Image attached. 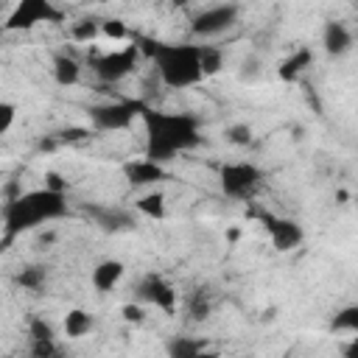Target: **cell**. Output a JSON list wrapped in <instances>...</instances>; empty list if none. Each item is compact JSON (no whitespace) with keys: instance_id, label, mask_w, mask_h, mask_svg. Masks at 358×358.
I'll list each match as a JSON object with an SVG mask.
<instances>
[{"instance_id":"1","label":"cell","mask_w":358,"mask_h":358,"mask_svg":"<svg viewBox=\"0 0 358 358\" xmlns=\"http://www.w3.org/2000/svg\"><path fill=\"white\" fill-rule=\"evenodd\" d=\"M140 117L145 126V159L165 165L176 159L182 151H190L201 143V129L196 115L159 112L154 106H145Z\"/></svg>"},{"instance_id":"2","label":"cell","mask_w":358,"mask_h":358,"mask_svg":"<svg viewBox=\"0 0 358 358\" xmlns=\"http://www.w3.org/2000/svg\"><path fill=\"white\" fill-rule=\"evenodd\" d=\"M64 215H67V196H64V193L48 190V187L20 193L17 199H11V201L3 204L0 221H3L6 241H3L0 252H3L6 243H11L17 235H22V232H28V229H36V227H42V224H48V221L64 218Z\"/></svg>"},{"instance_id":"3","label":"cell","mask_w":358,"mask_h":358,"mask_svg":"<svg viewBox=\"0 0 358 358\" xmlns=\"http://www.w3.org/2000/svg\"><path fill=\"white\" fill-rule=\"evenodd\" d=\"M134 45L140 48V53L143 50L148 53V59L154 62L157 78L171 90H187L204 78L201 64H199V45L154 42V39H140V36H134Z\"/></svg>"},{"instance_id":"4","label":"cell","mask_w":358,"mask_h":358,"mask_svg":"<svg viewBox=\"0 0 358 358\" xmlns=\"http://www.w3.org/2000/svg\"><path fill=\"white\" fill-rule=\"evenodd\" d=\"M148 103L140 98H126V101H106V103H95L87 109L92 129L98 131H120L129 129L134 123V117H140V112Z\"/></svg>"},{"instance_id":"5","label":"cell","mask_w":358,"mask_h":358,"mask_svg":"<svg viewBox=\"0 0 358 358\" xmlns=\"http://www.w3.org/2000/svg\"><path fill=\"white\" fill-rule=\"evenodd\" d=\"M62 8L53 6V0H14V8L8 11L3 28L6 31H31L42 22H62Z\"/></svg>"},{"instance_id":"6","label":"cell","mask_w":358,"mask_h":358,"mask_svg":"<svg viewBox=\"0 0 358 358\" xmlns=\"http://www.w3.org/2000/svg\"><path fill=\"white\" fill-rule=\"evenodd\" d=\"M263 182V171L252 162H227L218 171V185L229 199H252Z\"/></svg>"},{"instance_id":"7","label":"cell","mask_w":358,"mask_h":358,"mask_svg":"<svg viewBox=\"0 0 358 358\" xmlns=\"http://www.w3.org/2000/svg\"><path fill=\"white\" fill-rule=\"evenodd\" d=\"M137 62H140V48L129 45L123 50H112V53L92 59V70L103 84H117L137 70Z\"/></svg>"},{"instance_id":"8","label":"cell","mask_w":358,"mask_h":358,"mask_svg":"<svg viewBox=\"0 0 358 358\" xmlns=\"http://www.w3.org/2000/svg\"><path fill=\"white\" fill-rule=\"evenodd\" d=\"M241 8L235 3H218L210 8H201L193 20H190V31L196 36H218L224 31H229L238 22Z\"/></svg>"},{"instance_id":"9","label":"cell","mask_w":358,"mask_h":358,"mask_svg":"<svg viewBox=\"0 0 358 358\" xmlns=\"http://www.w3.org/2000/svg\"><path fill=\"white\" fill-rule=\"evenodd\" d=\"M137 296H140V302H151L165 313L176 310V288L162 274H145L137 285Z\"/></svg>"},{"instance_id":"10","label":"cell","mask_w":358,"mask_h":358,"mask_svg":"<svg viewBox=\"0 0 358 358\" xmlns=\"http://www.w3.org/2000/svg\"><path fill=\"white\" fill-rule=\"evenodd\" d=\"M263 227L271 235V243L277 252H291L302 243L305 232L294 218H277V215H263Z\"/></svg>"},{"instance_id":"11","label":"cell","mask_w":358,"mask_h":358,"mask_svg":"<svg viewBox=\"0 0 358 358\" xmlns=\"http://www.w3.org/2000/svg\"><path fill=\"white\" fill-rule=\"evenodd\" d=\"M123 176H126V182H129L131 187H148V185L162 182V179L168 176V171H165V165H159V162L143 157V159L126 162V165H123Z\"/></svg>"},{"instance_id":"12","label":"cell","mask_w":358,"mask_h":358,"mask_svg":"<svg viewBox=\"0 0 358 358\" xmlns=\"http://www.w3.org/2000/svg\"><path fill=\"white\" fill-rule=\"evenodd\" d=\"M322 45H324L327 56L341 59L352 50V34L341 20H327L324 28H322Z\"/></svg>"},{"instance_id":"13","label":"cell","mask_w":358,"mask_h":358,"mask_svg":"<svg viewBox=\"0 0 358 358\" xmlns=\"http://www.w3.org/2000/svg\"><path fill=\"white\" fill-rule=\"evenodd\" d=\"M87 215H92V221L103 229V232H123L134 227V215L126 210H112V207H87Z\"/></svg>"},{"instance_id":"14","label":"cell","mask_w":358,"mask_h":358,"mask_svg":"<svg viewBox=\"0 0 358 358\" xmlns=\"http://www.w3.org/2000/svg\"><path fill=\"white\" fill-rule=\"evenodd\" d=\"M123 274H126V266L120 263V260H101L95 268H92V285L98 288V291H112L120 280H123Z\"/></svg>"},{"instance_id":"15","label":"cell","mask_w":358,"mask_h":358,"mask_svg":"<svg viewBox=\"0 0 358 358\" xmlns=\"http://www.w3.org/2000/svg\"><path fill=\"white\" fill-rule=\"evenodd\" d=\"M310 62H313V53H310V48H296L288 59H282V64H280V70H277V76L282 78V81H296L308 67H310Z\"/></svg>"},{"instance_id":"16","label":"cell","mask_w":358,"mask_h":358,"mask_svg":"<svg viewBox=\"0 0 358 358\" xmlns=\"http://www.w3.org/2000/svg\"><path fill=\"white\" fill-rule=\"evenodd\" d=\"M53 78L59 87H73L81 78V64L67 53H56L53 56Z\"/></svg>"},{"instance_id":"17","label":"cell","mask_w":358,"mask_h":358,"mask_svg":"<svg viewBox=\"0 0 358 358\" xmlns=\"http://www.w3.org/2000/svg\"><path fill=\"white\" fill-rule=\"evenodd\" d=\"M90 330H92V316H90L84 308L67 310V316H64V336H67V338H81V336H87Z\"/></svg>"},{"instance_id":"18","label":"cell","mask_w":358,"mask_h":358,"mask_svg":"<svg viewBox=\"0 0 358 358\" xmlns=\"http://www.w3.org/2000/svg\"><path fill=\"white\" fill-rule=\"evenodd\" d=\"M199 64H201V76L204 78L221 73V67H224V50L215 48V45H199Z\"/></svg>"},{"instance_id":"19","label":"cell","mask_w":358,"mask_h":358,"mask_svg":"<svg viewBox=\"0 0 358 358\" xmlns=\"http://www.w3.org/2000/svg\"><path fill=\"white\" fill-rule=\"evenodd\" d=\"M168 355L173 358H196L201 350H204V341L199 338H190V336H173L168 344H165Z\"/></svg>"},{"instance_id":"20","label":"cell","mask_w":358,"mask_h":358,"mask_svg":"<svg viewBox=\"0 0 358 358\" xmlns=\"http://www.w3.org/2000/svg\"><path fill=\"white\" fill-rule=\"evenodd\" d=\"M134 207H137V210H140L145 218L159 221V218H165V193H162V190H151V193L140 196Z\"/></svg>"},{"instance_id":"21","label":"cell","mask_w":358,"mask_h":358,"mask_svg":"<svg viewBox=\"0 0 358 358\" xmlns=\"http://www.w3.org/2000/svg\"><path fill=\"white\" fill-rule=\"evenodd\" d=\"M70 34H73L76 42H92V39L101 36V20H95V17H81V20L73 22Z\"/></svg>"},{"instance_id":"22","label":"cell","mask_w":358,"mask_h":358,"mask_svg":"<svg viewBox=\"0 0 358 358\" xmlns=\"http://www.w3.org/2000/svg\"><path fill=\"white\" fill-rule=\"evenodd\" d=\"M14 280H17V285H22L25 291H39V288L45 285V280H48V268H45V266H25Z\"/></svg>"},{"instance_id":"23","label":"cell","mask_w":358,"mask_h":358,"mask_svg":"<svg viewBox=\"0 0 358 358\" xmlns=\"http://www.w3.org/2000/svg\"><path fill=\"white\" fill-rule=\"evenodd\" d=\"M210 310H213L210 296H207L201 288H196V291L190 294V302H187V313H190V319H193V322H204V319L210 316Z\"/></svg>"},{"instance_id":"24","label":"cell","mask_w":358,"mask_h":358,"mask_svg":"<svg viewBox=\"0 0 358 358\" xmlns=\"http://www.w3.org/2000/svg\"><path fill=\"white\" fill-rule=\"evenodd\" d=\"M330 327H333V330H350V333H358V305H347V308H341V310L333 316Z\"/></svg>"},{"instance_id":"25","label":"cell","mask_w":358,"mask_h":358,"mask_svg":"<svg viewBox=\"0 0 358 358\" xmlns=\"http://www.w3.org/2000/svg\"><path fill=\"white\" fill-rule=\"evenodd\" d=\"M224 137L232 145H249L252 143V126L249 123H232V126H227Z\"/></svg>"},{"instance_id":"26","label":"cell","mask_w":358,"mask_h":358,"mask_svg":"<svg viewBox=\"0 0 358 358\" xmlns=\"http://www.w3.org/2000/svg\"><path fill=\"white\" fill-rule=\"evenodd\" d=\"M101 34L109 36V39H126L129 36V28H126L123 20L109 17V20H101Z\"/></svg>"},{"instance_id":"27","label":"cell","mask_w":358,"mask_h":358,"mask_svg":"<svg viewBox=\"0 0 358 358\" xmlns=\"http://www.w3.org/2000/svg\"><path fill=\"white\" fill-rule=\"evenodd\" d=\"M28 336H31V338H56V330H53V324H50L48 319L34 316V319L28 322Z\"/></svg>"},{"instance_id":"28","label":"cell","mask_w":358,"mask_h":358,"mask_svg":"<svg viewBox=\"0 0 358 358\" xmlns=\"http://www.w3.org/2000/svg\"><path fill=\"white\" fill-rule=\"evenodd\" d=\"M120 316H123V322H129V324H143V322H145V310H143L140 302H126V305L120 308Z\"/></svg>"},{"instance_id":"29","label":"cell","mask_w":358,"mask_h":358,"mask_svg":"<svg viewBox=\"0 0 358 358\" xmlns=\"http://www.w3.org/2000/svg\"><path fill=\"white\" fill-rule=\"evenodd\" d=\"M17 120V106L11 101H0V137L14 126Z\"/></svg>"},{"instance_id":"30","label":"cell","mask_w":358,"mask_h":358,"mask_svg":"<svg viewBox=\"0 0 358 358\" xmlns=\"http://www.w3.org/2000/svg\"><path fill=\"white\" fill-rule=\"evenodd\" d=\"M31 352L36 358H50L59 352V347L53 344V338H31Z\"/></svg>"},{"instance_id":"31","label":"cell","mask_w":358,"mask_h":358,"mask_svg":"<svg viewBox=\"0 0 358 358\" xmlns=\"http://www.w3.org/2000/svg\"><path fill=\"white\" fill-rule=\"evenodd\" d=\"M56 137H59V143H81V140L90 137V129H84V126H67Z\"/></svg>"},{"instance_id":"32","label":"cell","mask_w":358,"mask_h":358,"mask_svg":"<svg viewBox=\"0 0 358 358\" xmlns=\"http://www.w3.org/2000/svg\"><path fill=\"white\" fill-rule=\"evenodd\" d=\"M45 187H48V190L67 193V179H64L59 171H48V173H45Z\"/></svg>"},{"instance_id":"33","label":"cell","mask_w":358,"mask_h":358,"mask_svg":"<svg viewBox=\"0 0 358 358\" xmlns=\"http://www.w3.org/2000/svg\"><path fill=\"white\" fill-rule=\"evenodd\" d=\"M257 76H260V62H257L255 56L243 59V62H241V78L252 81V78H257Z\"/></svg>"},{"instance_id":"34","label":"cell","mask_w":358,"mask_h":358,"mask_svg":"<svg viewBox=\"0 0 358 358\" xmlns=\"http://www.w3.org/2000/svg\"><path fill=\"white\" fill-rule=\"evenodd\" d=\"M22 193V187H20V182L17 179H11L8 185H6V190H3V196H6V201H11V199H17Z\"/></svg>"},{"instance_id":"35","label":"cell","mask_w":358,"mask_h":358,"mask_svg":"<svg viewBox=\"0 0 358 358\" xmlns=\"http://www.w3.org/2000/svg\"><path fill=\"white\" fill-rule=\"evenodd\" d=\"M56 145H59V137H42V140L36 143V148H39V151H53Z\"/></svg>"},{"instance_id":"36","label":"cell","mask_w":358,"mask_h":358,"mask_svg":"<svg viewBox=\"0 0 358 358\" xmlns=\"http://www.w3.org/2000/svg\"><path fill=\"white\" fill-rule=\"evenodd\" d=\"M53 241H56V232H53V229H50V232H42V235H39V243H42V246H45V243H53Z\"/></svg>"},{"instance_id":"37","label":"cell","mask_w":358,"mask_h":358,"mask_svg":"<svg viewBox=\"0 0 358 358\" xmlns=\"http://www.w3.org/2000/svg\"><path fill=\"white\" fill-rule=\"evenodd\" d=\"M227 238H229V241H238V238H241V229H229Z\"/></svg>"},{"instance_id":"38","label":"cell","mask_w":358,"mask_h":358,"mask_svg":"<svg viewBox=\"0 0 358 358\" xmlns=\"http://www.w3.org/2000/svg\"><path fill=\"white\" fill-rule=\"evenodd\" d=\"M171 3H173V6H182V3H185V0H171Z\"/></svg>"},{"instance_id":"39","label":"cell","mask_w":358,"mask_h":358,"mask_svg":"<svg viewBox=\"0 0 358 358\" xmlns=\"http://www.w3.org/2000/svg\"><path fill=\"white\" fill-rule=\"evenodd\" d=\"M6 3H8V0H0V8H3V6H6Z\"/></svg>"},{"instance_id":"40","label":"cell","mask_w":358,"mask_h":358,"mask_svg":"<svg viewBox=\"0 0 358 358\" xmlns=\"http://www.w3.org/2000/svg\"><path fill=\"white\" fill-rule=\"evenodd\" d=\"M98 3H106V0H98Z\"/></svg>"}]
</instances>
